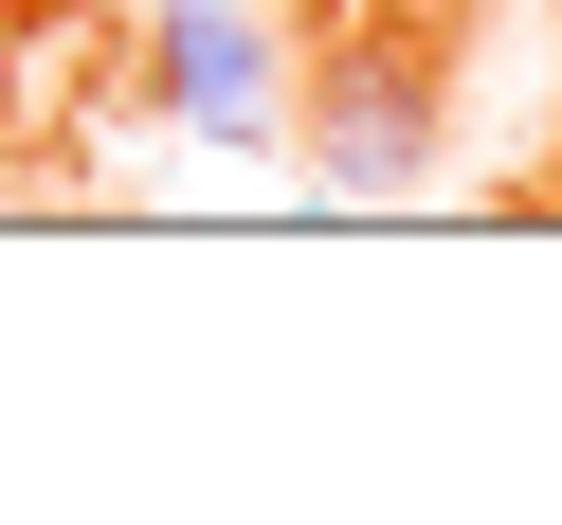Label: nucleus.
Wrapping results in <instances>:
<instances>
[{
  "label": "nucleus",
  "instance_id": "1",
  "mask_svg": "<svg viewBox=\"0 0 562 525\" xmlns=\"http://www.w3.org/2000/svg\"><path fill=\"white\" fill-rule=\"evenodd\" d=\"M146 91H164V127H200V146H272V127H291V73H272L255 0H164L146 19Z\"/></svg>",
  "mask_w": 562,
  "mask_h": 525
},
{
  "label": "nucleus",
  "instance_id": "2",
  "mask_svg": "<svg viewBox=\"0 0 562 525\" xmlns=\"http://www.w3.org/2000/svg\"><path fill=\"white\" fill-rule=\"evenodd\" d=\"M417 163H436L417 73H381V55H363V73H327V91H308V182H327V199H400Z\"/></svg>",
  "mask_w": 562,
  "mask_h": 525
}]
</instances>
